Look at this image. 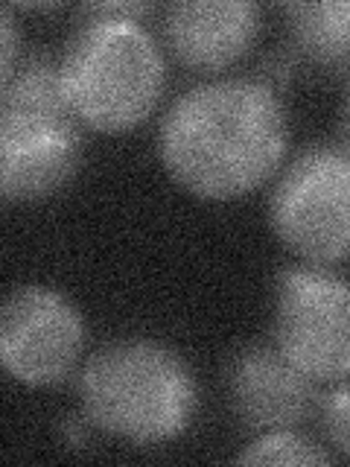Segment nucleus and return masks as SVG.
Here are the masks:
<instances>
[{"mask_svg": "<svg viewBox=\"0 0 350 467\" xmlns=\"http://www.w3.org/2000/svg\"><path fill=\"white\" fill-rule=\"evenodd\" d=\"M283 94L257 77H228L179 94L158 126V155L193 196L228 202L272 182L289 150Z\"/></svg>", "mask_w": 350, "mask_h": 467, "instance_id": "obj_1", "label": "nucleus"}, {"mask_svg": "<svg viewBox=\"0 0 350 467\" xmlns=\"http://www.w3.org/2000/svg\"><path fill=\"white\" fill-rule=\"evenodd\" d=\"M79 398L94 430L138 447L175 441L199 412V383L187 359L140 336L94 350L79 374Z\"/></svg>", "mask_w": 350, "mask_h": 467, "instance_id": "obj_2", "label": "nucleus"}, {"mask_svg": "<svg viewBox=\"0 0 350 467\" xmlns=\"http://www.w3.org/2000/svg\"><path fill=\"white\" fill-rule=\"evenodd\" d=\"M85 152L82 120L70 109L58 58L36 50L0 85V193L41 202L65 190Z\"/></svg>", "mask_w": 350, "mask_h": 467, "instance_id": "obj_3", "label": "nucleus"}, {"mask_svg": "<svg viewBox=\"0 0 350 467\" xmlns=\"http://www.w3.org/2000/svg\"><path fill=\"white\" fill-rule=\"evenodd\" d=\"M62 85L82 126L120 135L155 114L167 88V62L143 24L85 18L58 56Z\"/></svg>", "mask_w": 350, "mask_h": 467, "instance_id": "obj_4", "label": "nucleus"}, {"mask_svg": "<svg viewBox=\"0 0 350 467\" xmlns=\"http://www.w3.org/2000/svg\"><path fill=\"white\" fill-rule=\"evenodd\" d=\"M269 223L304 263L330 269L350 260V155L339 143L306 146L281 170Z\"/></svg>", "mask_w": 350, "mask_h": 467, "instance_id": "obj_5", "label": "nucleus"}, {"mask_svg": "<svg viewBox=\"0 0 350 467\" xmlns=\"http://www.w3.org/2000/svg\"><path fill=\"white\" fill-rule=\"evenodd\" d=\"M272 342L318 383L350 377V281L313 263L277 272L272 286Z\"/></svg>", "mask_w": 350, "mask_h": 467, "instance_id": "obj_6", "label": "nucleus"}, {"mask_svg": "<svg viewBox=\"0 0 350 467\" xmlns=\"http://www.w3.org/2000/svg\"><path fill=\"white\" fill-rule=\"evenodd\" d=\"M85 318L67 296L41 284L12 289L0 310V362L24 386H58L77 371Z\"/></svg>", "mask_w": 350, "mask_h": 467, "instance_id": "obj_7", "label": "nucleus"}, {"mask_svg": "<svg viewBox=\"0 0 350 467\" xmlns=\"http://www.w3.org/2000/svg\"><path fill=\"white\" fill-rule=\"evenodd\" d=\"M222 394L231 418L242 432L301 430L318 418L324 383L295 368L269 339H252L228 357Z\"/></svg>", "mask_w": 350, "mask_h": 467, "instance_id": "obj_8", "label": "nucleus"}, {"mask_svg": "<svg viewBox=\"0 0 350 467\" xmlns=\"http://www.w3.org/2000/svg\"><path fill=\"white\" fill-rule=\"evenodd\" d=\"M262 9L248 0H179L164 6L160 36L181 67L222 73L252 53Z\"/></svg>", "mask_w": 350, "mask_h": 467, "instance_id": "obj_9", "label": "nucleus"}, {"mask_svg": "<svg viewBox=\"0 0 350 467\" xmlns=\"http://www.w3.org/2000/svg\"><path fill=\"white\" fill-rule=\"evenodd\" d=\"M283 15L301 62L350 82V0L286 4Z\"/></svg>", "mask_w": 350, "mask_h": 467, "instance_id": "obj_10", "label": "nucleus"}, {"mask_svg": "<svg viewBox=\"0 0 350 467\" xmlns=\"http://www.w3.org/2000/svg\"><path fill=\"white\" fill-rule=\"evenodd\" d=\"M324 444L298 430H274L257 435L237 456V464H330Z\"/></svg>", "mask_w": 350, "mask_h": 467, "instance_id": "obj_11", "label": "nucleus"}, {"mask_svg": "<svg viewBox=\"0 0 350 467\" xmlns=\"http://www.w3.org/2000/svg\"><path fill=\"white\" fill-rule=\"evenodd\" d=\"M318 427L321 435L327 438V444L350 459V377L333 383L330 391H324L318 409Z\"/></svg>", "mask_w": 350, "mask_h": 467, "instance_id": "obj_12", "label": "nucleus"}, {"mask_svg": "<svg viewBox=\"0 0 350 467\" xmlns=\"http://www.w3.org/2000/svg\"><path fill=\"white\" fill-rule=\"evenodd\" d=\"M298 65H301L298 53L292 50L289 44H286L283 50H274L272 56H266V62L260 65V73H257V79L269 82L272 88H277V91L283 94V88L289 85V79H292V77H295Z\"/></svg>", "mask_w": 350, "mask_h": 467, "instance_id": "obj_13", "label": "nucleus"}, {"mask_svg": "<svg viewBox=\"0 0 350 467\" xmlns=\"http://www.w3.org/2000/svg\"><path fill=\"white\" fill-rule=\"evenodd\" d=\"M158 6L155 4H88L79 9L82 18H114V21H135V24H143V18H149L155 15Z\"/></svg>", "mask_w": 350, "mask_h": 467, "instance_id": "obj_14", "label": "nucleus"}, {"mask_svg": "<svg viewBox=\"0 0 350 467\" xmlns=\"http://www.w3.org/2000/svg\"><path fill=\"white\" fill-rule=\"evenodd\" d=\"M0 36H4V58H0V85H6L12 77H15V70H18V47H21V41H18V26H15V12L6 6L4 12H0Z\"/></svg>", "mask_w": 350, "mask_h": 467, "instance_id": "obj_15", "label": "nucleus"}, {"mask_svg": "<svg viewBox=\"0 0 350 467\" xmlns=\"http://www.w3.org/2000/svg\"><path fill=\"white\" fill-rule=\"evenodd\" d=\"M339 146L350 155V82H347V91L342 99V111H339Z\"/></svg>", "mask_w": 350, "mask_h": 467, "instance_id": "obj_16", "label": "nucleus"}]
</instances>
